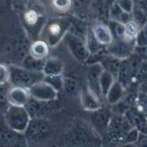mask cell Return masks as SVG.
I'll return each mask as SVG.
<instances>
[{"label": "cell", "mask_w": 147, "mask_h": 147, "mask_svg": "<svg viewBox=\"0 0 147 147\" xmlns=\"http://www.w3.org/2000/svg\"><path fill=\"white\" fill-rule=\"evenodd\" d=\"M53 3L57 9L60 10H65L70 6L71 0H54Z\"/></svg>", "instance_id": "27"}, {"label": "cell", "mask_w": 147, "mask_h": 147, "mask_svg": "<svg viewBox=\"0 0 147 147\" xmlns=\"http://www.w3.org/2000/svg\"><path fill=\"white\" fill-rule=\"evenodd\" d=\"M115 80V78L112 74L103 69L99 80L100 90L102 96L105 98L109 90Z\"/></svg>", "instance_id": "17"}, {"label": "cell", "mask_w": 147, "mask_h": 147, "mask_svg": "<svg viewBox=\"0 0 147 147\" xmlns=\"http://www.w3.org/2000/svg\"><path fill=\"white\" fill-rule=\"evenodd\" d=\"M118 6L125 13L132 14L134 8V2L133 0H114Z\"/></svg>", "instance_id": "23"}, {"label": "cell", "mask_w": 147, "mask_h": 147, "mask_svg": "<svg viewBox=\"0 0 147 147\" xmlns=\"http://www.w3.org/2000/svg\"><path fill=\"white\" fill-rule=\"evenodd\" d=\"M132 17L141 27L147 23V11L136 5L132 12Z\"/></svg>", "instance_id": "20"}, {"label": "cell", "mask_w": 147, "mask_h": 147, "mask_svg": "<svg viewBox=\"0 0 147 147\" xmlns=\"http://www.w3.org/2000/svg\"><path fill=\"white\" fill-rule=\"evenodd\" d=\"M82 105L84 110L90 113L99 109L102 106L100 96L93 90L88 91L83 95Z\"/></svg>", "instance_id": "13"}, {"label": "cell", "mask_w": 147, "mask_h": 147, "mask_svg": "<svg viewBox=\"0 0 147 147\" xmlns=\"http://www.w3.org/2000/svg\"><path fill=\"white\" fill-rule=\"evenodd\" d=\"M141 28L136 21L133 19L125 24V30L123 39L125 41L135 44L136 38Z\"/></svg>", "instance_id": "14"}, {"label": "cell", "mask_w": 147, "mask_h": 147, "mask_svg": "<svg viewBox=\"0 0 147 147\" xmlns=\"http://www.w3.org/2000/svg\"><path fill=\"white\" fill-rule=\"evenodd\" d=\"M134 79L127 59L122 60L116 80L126 89Z\"/></svg>", "instance_id": "12"}, {"label": "cell", "mask_w": 147, "mask_h": 147, "mask_svg": "<svg viewBox=\"0 0 147 147\" xmlns=\"http://www.w3.org/2000/svg\"><path fill=\"white\" fill-rule=\"evenodd\" d=\"M0 147H1V145H0Z\"/></svg>", "instance_id": "33"}, {"label": "cell", "mask_w": 147, "mask_h": 147, "mask_svg": "<svg viewBox=\"0 0 147 147\" xmlns=\"http://www.w3.org/2000/svg\"><path fill=\"white\" fill-rule=\"evenodd\" d=\"M140 131L134 127H133L126 134L122 144H134L139 136Z\"/></svg>", "instance_id": "24"}, {"label": "cell", "mask_w": 147, "mask_h": 147, "mask_svg": "<svg viewBox=\"0 0 147 147\" xmlns=\"http://www.w3.org/2000/svg\"><path fill=\"white\" fill-rule=\"evenodd\" d=\"M18 134L7 126L6 127H0V145L1 147H10L20 138Z\"/></svg>", "instance_id": "15"}, {"label": "cell", "mask_w": 147, "mask_h": 147, "mask_svg": "<svg viewBox=\"0 0 147 147\" xmlns=\"http://www.w3.org/2000/svg\"><path fill=\"white\" fill-rule=\"evenodd\" d=\"M136 47H147V23L143 25L136 38L135 41Z\"/></svg>", "instance_id": "22"}, {"label": "cell", "mask_w": 147, "mask_h": 147, "mask_svg": "<svg viewBox=\"0 0 147 147\" xmlns=\"http://www.w3.org/2000/svg\"><path fill=\"white\" fill-rule=\"evenodd\" d=\"M32 52L34 56L37 58H42L44 57L47 52V47L44 42H37L34 44L32 48Z\"/></svg>", "instance_id": "21"}, {"label": "cell", "mask_w": 147, "mask_h": 147, "mask_svg": "<svg viewBox=\"0 0 147 147\" xmlns=\"http://www.w3.org/2000/svg\"><path fill=\"white\" fill-rule=\"evenodd\" d=\"M135 44L125 41L123 39H115L107 47V55L117 57L120 60L129 58L134 52Z\"/></svg>", "instance_id": "6"}, {"label": "cell", "mask_w": 147, "mask_h": 147, "mask_svg": "<svg viewBox=\"0 0 147 147\" xmlns=\"http://www.w3.org/2000/svg\"><path fill=\"white\" fill-rule=\"evenodd\" d=\"M134 52L138 54L143 60L147 61V47H135Z\"/></svg>", "instance_id": "29"}, {"label": "cell", "mask_w": 147, "mask_h": 147, "mask_svg": "<svg viewBox=\"0 0 147 147\" xmlns=\"http://www.w3.org/2000/svg\"><path fill=\"white\" fill-rule=\"evenodd\" d=\"M50 133L48 123L43 118L31 119L24 133L26 141L33 144H39L45 141Z\"/></svg>", "instance_id": "4"}, {"label": "cell", "mask_w": 147, "mask_h": 147, "mask_svg": "<svg viewBox=\"0 0 147 147\" xmlns=\"http://www.w3.org/2000/svg\"><path fill=\"white\" fill-rule=\"evenodd\" d=\"M25 20L29 24H33L36 22L37 20V16L35 11L30 10L25 14Z\"/></svg>", "instance_id": "28"}, {"label": "cell", "mask_w": 147, "mask_h": 147, "mask_svg": "<svg viewBox=\"0 0 147 147\" xmlns=\"http://www.w3.org/2000/svg\"><path fill=\"white\" fill-rule=\"evenodd\" d=\"M48 102H42L35 99L34 100H29L25 106L31 119L43 118L44 116L49 114L53 108L47 104Z\"/></svg>", "instance_id": "7"}, {"label": "cell", "mask_w": 147, "mask_h": 147, "mask_svg": "<svg viewBox=\"0 0 147 147\" xmlns=\"http://www.w3.org/2000/svg\"><path fill=\"white\" fill-rule=\"evenodd\" d=\"M4 118L6 126L18 134H24L31 118L25 107L9 106L5 111Z\"/></svg>", "instance_id": "3"}, {"label": "cell", "mask_w": 147, "mask_h": 147, "mask_svg": "<svg viewBox=\"0 0 147 147\" xmlns=\"http://www.w3.org/2000/svg\"><path fill=\"white\" fill-rule=\"evenodd\" d=\"M92 31L94 38L102 46L107 47L114 40L112 33L107 24L103 23L95 24L92 28Z\"/></svg>", "instance_id": "8"}, {"label": "cell", "mask_w": 147, "mask_h": 147, "mask_svg": "<svg viewBox=\"0 0 147 147\" xmlns=\"http://www.w3.org/2000/svg\"><path fill=\"white\" fill-rule=\"evenodd\" d=\"M7 98L10 106L18 107H25L29 100L28 93L22 88L12 89L8 93Z\"/></svg>", "instance_id": "10"}, {"label": "cell", "mask_w": 147, "mask_h": 147, "mask_svg": "<svg viewBox=\"0 0 147 147\" xmlns=\"http://www.w3.org/2000/svg\"><path fill=\"white\" fill-rule=\"evenodd\" d=\"M60 30V26L57 24L52 25L50 27V31H51V33L54 35L57 34L59 33Z\"/></svg>", "instance_id": "31"}, {"label": "cell", "mask_w": 147, "mask_h": 147, "mask_svg": "<svg viewBox=\"0 0 147 147\" xmlns=\"http://www.w3.org/2000/svg\"><path fill=\"white\" fill-rule=\"evenodd\" d=\"M121 61L122 60L107 54L101 65L104 70L112 74L117 79Z\"/></svg>", "instance_id": "16"}, {"label": "cell", "mask_w": 147, "mask_h": 147, "mask_svg": "<svg viewBox=\"0 0 147 147\" xmlns=\"http://www.w3.org/2000/svg\"><path fill=\"white\" fill-rule=\"evenodd\" d=\"M125 90L126 88L116 80L106 95V100L111 106L117 104L125 96Z\"/></svg>", "instance_id": "11"}, {"label": "cell", "mask_w": 147, "mask_h": 147, "mask_svg": "<svg viewBox=\"0 0 147 147\" xmlns=\"http://www.w3.org/2000/svg\"><path fill=\"white\" fill-rule=\"evenodd\" d=\"M136 110L147 118V91H140L135 99Z\"/></svg>", "instance_id": "18"}, {"label": "cell", "mask_w": 147, "mask_h": 147, "mask_svg": "<svg viewBox=\"0 0 147 147\" xmlns=\"http://www.w3.org/2000/svg\"><path fill=\"white\" fill-rule=\"evenodd\" d=\"M66 142L70 147H100L102 137L88 124L75 125L67 133Z\"/></svg>", "instance_id": "1"}, {"label": "cell", "mask_w": 147, "mask_h": 147, "mask_svg": "<svg viewBox=\"0 0 147 147\" xmlns=\"http://www.w3.org/2000/svg\"><path fill=\"white\" fill-rule=\"evenodd\" d=\"M133 126L125 115L113 113L105 137L111 144L118 145L122 144Z\"/></svg>", "instance_id": "2"}, {"label": "cell", "mask_w": 147, "mask_h": 147, "mask_svg": "<svg viewBox=\"0 0 147 147\" xmlns=\"http://www.w3.org/2000/svg\"><path fill=\"white\" fill-rule=\"evenodd\" d=\"M133 127L140 133L147 134V118L136 109H129L125 114Z\"/></svg>", "instance_id": "9"}, {"label": "cell", "mask_w": 147, "mask_h": 147, "mask_svg": "<svg viewBox=\"0 0 147 147\" xmlns=\"http://www.w3.org/2000/svg\"><path fill=\"white\" fill-rule=\"evenodd\" d=\"M134 146L135 147H147V134L140 132Z\"/></svg>", "instance_id": "26"}, {"label": "cell", "mask_w": 147, "mask_h": 147, "mask_svg": "<svg viewBox=\"0 0 147 147\" xmlns=\"http://www.w3.org/2000/svg\"><path fill=\"white\" fill-rule=\"evenodd\" d=\"M112 114L113 112L109 108L103 106L91 112L90 119L92 126L102 138L106 135Z\"/></svg>", "instance_id": "5"}, {"label": "cell", "mask_w": 147, "mask_h": 147, "mask_svg": "<svg viewBox=\"0 0 147 147\" xmlns=\"http://www.w3.org/2000/svg\"><path fill=\"white\" fill-rule=\"evenodd\" d=\"M107 25L112 33L114 40L123 39L125 30L124 24L117 21L108 20Z\"/></svg>", "instance_id": "19"}, {"label": "cell", "mask_w": 147, "mask_h": 147, "mask_svg": "<svg viewBox=\"0 0 147 147\" xmlns=\"http://www.w3.org/2000/svg\"><path fill=\"white\" fill-rule=\"evenodd\" d=\"M10 147H29V146L26 143V140H22L20 138Z\"/></svg>", "instance_id": "30"}, {"label": "cell", "mask_w": 147, "mask_h": 147, "mask_svg": "<svg viewBox=\"0 0 147 147\" xmlns=\"http://www.w3.org/2000/svg\"><path fill=\"white\" fill-rule=\"evenodd\" d=\"M136 79L137 80L147 82V61L143 60L142 62L136 73Z\"/></svg>", "instance_id": "25"}, {"label": "cell", "mask_w": 147, "mask_h": 147, "mask_svg": "<svg viewBox=\"0 0 147 147\" xmlns=\"http://www.w3.org/2000/svg\"><path fill=\"white\" fill-rule=\"evenodd\" d=\"M115 147H135L134 144H119Z\"/></svg>", "instance_id": "32"}]
</instances>
